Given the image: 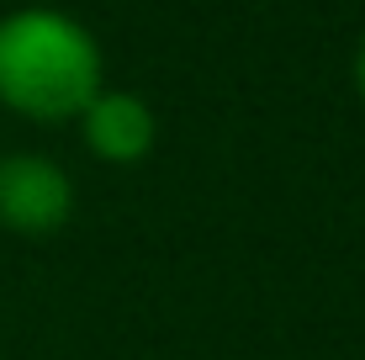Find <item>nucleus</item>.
Here are the masks:
<instances>
[{"instance_id": "20e7f679", "label": "nucleus", "mask_w": 365, "mask_h": 360, "mask_svg": "<svg viewBox=\"0 0 365 360\" xmlns=\"http://www.w3.org/2000/svg\"><path fill=\"white\" fill-rule=\"evenodd\" d=\"M355 91L365 101V32H360V48H355Z\"/></svg>"}, {"instance_id": "f03ea898", "label": "nucleus", "mask_w": 365, "mask_h": 360, "mask_svg": "<svg viewBox=\"0 0 365 360\" xmlns=\"http://www.w3.org/2000/svg\"><path fill=\"white\" fill-rule=\"evenodd\" d=\"M74 217V180L48 154L0 159V228L21 239H53Z\"/></svg>"}, {"instance_id": "7ed1b4c3", "label": "nucleus", "mask_w": 365, "mask_h": 360, "mask_svg": "<svg viewBox=\"0 0 365 360\" xmlns=\"http://www.w3.org/2000/svg\"><path fill=\"white\" fill-rule=\"evenodd\" d=\"M74 122H80V138L101 165H138V159H148L154 143H159L154 106H148L143 96H133V91H106V85H101L91 96V106Z\"/></svg>"}, {"instance_id": "f257e3e1", "label": "nucleus", "mask_w": 365, "mask_h": 360, "mask_svg": "<svg viewBox=\"0 0 365 360\" xmlns=\"http://www.w3.org/2000/svg\"><path fill=\"white\" fill-rule=\"evenodd\" d=\"M101 91V48L91 27L53 6L0 16V106L27 122H74Z\"/></svg>"}]
</instances>
